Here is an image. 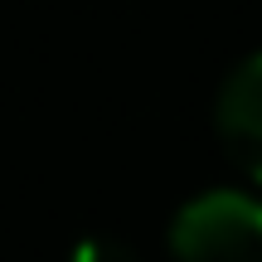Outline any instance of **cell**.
Returning <instances> with one entry per match:
<instances>
[{
	"label": "cell",
	"mask_w": 262,
	"mask_h": 262,
	"mask_svg": "<svg viewBox=\"0 0 262 262\" xmlns=\"http://www.w3.org/2000/svg\"><path fill=\"white\" fill-rule=\"evenodd\" d=\"M175 262H262V199L248 189H204L170 219Z\"/></svg>",
	"instance_id": "obj_1"
},
{
	"label": "cell",
	"mask_w": 262,
	"mask_h": 262,
	"mask_svg": "<svg viewBox=\"0 0 262 262\" xmlns=\"http://www.w3.org/2000/svg\"><path fill=\"white\" fill-rule=\"evenodd\" d=\"M214 131L228 160L262 185V54H248L219 83L214 97Z\"/></svg>",
	"instance_id": "obj_2"
},
{
	"label": "cell",
	"mask_w": 262,
	"mask_h": 262,
	"mask_svg": "<svg viewBox=\"0 0 262 262\" xmlns=\"http://www.w3.org/2000/svg\"><path fill=\"white\" fill-rule=\"evenodd\" d=\"M68 262H141V257H136V248H126V243H122V238L97 233V238H83V243H73Z\"/></svg>",
	"instance_id": "obj_3"
}]
</instances>
